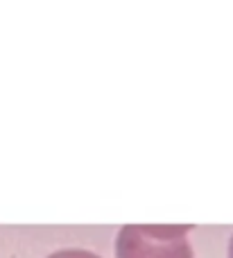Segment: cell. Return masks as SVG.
<instances>
[{
  "label": "cell",
  "mask_w": 233,
  "mask_h": 258,
  "mask_svg": "<svg viewBox=\"0 0 233 258\" xmlns=\"http://www.w3.org/2000/svg\"><path fill=\"white\" fill-rule=\"evenodd\" d=\"M188 231L177 224H127L118 231L116 258H195Z\"/></svg>",
  "instance_id": "6da1fadb"
},
{
  "label": "cell",
  "mask_w": 233,
  "mask_h": 258,
  "mask_svg": "<svg viewBox=\"0 0 233 258\" xmlns=\"http://www.w3.org/2000/svg\"><path fill=\"white\" fill-rule=\"evenodd\" d=\"M48 258H100L93 251H86V249H61V251H54Z\"/></svg>",
  "instance_id": "7a4b0ae2"
},
{
  "label": "cell",
  "mask_w": 233,
  "mask_h": 258,
  "mask_svg": "<svg viewBox=\"0 0 233 258\" xmlns=\"http://www.w3.org/2000/svg\"><path fill=\"white\" fill-rule=\"evenodd\" d=\"M229 258H233V236H231V242H229Z\"/></svg>",
  "instance_id": "3957f363"
}]
</instances>
